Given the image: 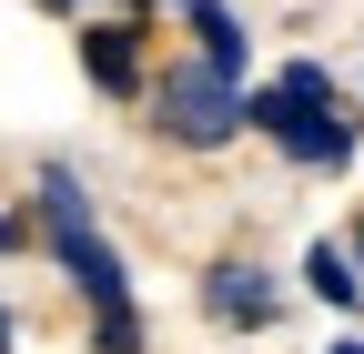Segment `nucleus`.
Masks as SVG:
<instances>
[{"mask_svg": "<svg viewBox=\"0 0 364 354\" xmlns=\"http://www.w3.org/2000/svg\"><path fill=\"white\" fill-rule=\"evenodd\" d=\"M193 304H203L213 334H273V324H284V274L253 263V253H213L203 284H193Z\"/></svg>", "mask_w": 364, "mask_h": 354, "instance_id": "20e7f679", "label": "nucleus"}, {"mask_svg": "<svg viewBox=\"0 0 364 354\" xmlns=\"http://www.w3.org/2000/svg\"><path fill=\"white\" fill-rule=\"evenodd\" d=\"M304 294L324 304V314H364V274H354V253H344V243H314V253H304Z\"/></svg>", "mask_w": 364, "mask_h": 354, "instance_id": "0eeeda50", "label": "nucleus"}, {"mask_svg": "<svg viewBox=\"0 0 364 354\" xmlns=\"http://www.w3.org/2000/svg\"><path fill=\"white\" fill-rule=\"evenodd\" d=\"M273 92H284V102H304V112H334V102H344L324 61H284V71H273Z\"/></svg>", "mask_w": 364, "mask_h": 354, "instance_id": "1a4fd4ad", "label": "nucleus"}, {"mask_svg": "<svg viewBox=\"0 0 364 354\" xmlns=\"http://www.w3.org/2000/svg\"><path fill=\"white\" fill-rule=\"evenodd\" d=\"M91 354H152V314H142V304H112V314H91Z\"/></svg>", "mask_w": 364, "mask_h": 354, "instance_id": "6e6552de", "label": "nucleus"}, {"mask_svg": "<svg viewBox=\"0 0 364 354\" xmlns=\"http://www.w3.org/2000/svg\"><path fill=\"white\" fill-rule=\"evenodd\" d=\"M324 354H364V334H334V344H324Z\"/></svg>", "mask_w": 364, "mask_h": 354, "instance_id": "4468645a", "label": "nucleus"}, {"mask_svg": "<svg viewBox=\"0 0 364 354\" xmlns=\"http://www.w3.org/2000/svg\"><path fill=\"white\" fill-rule=\"evenodd\" d=\"M152 132L182 142V152H223V142L243 132V81H223V71H203V61L152 71Z\"/></svg>", "mask_w": 364, "mask_h": 354, "instance_id": "f03ea898", "label": "nucleus"}, {"mask_svg": "<svg viewBox=\"0 0 364 354\" xmlns=\"http://www.w3.org/2000/svg\"><path fill=\"white\" fill-rule=\"evenodd\" d=\"M243 132H263L294 172H344L354 142H364V122H354L344 102H334V112H304V102L273 92V81H263V92H243Z\"/></svg>", "mask_w": 364, "mask_h": 354, "instance_id": "7ed1b4c3", "label": "nucleus"}, {"mask_svg": "<svg viewBox=\"0 0 364 354\" xmlns=\"http://www.w3.org/2000/svg\"><path fill=\"white\" fill-rule=\"evenodd\" d=\"M41 243V223H31V213H0V253H31Z\"/></svg>", "mask_w": 364, "mask_h": 354, "instance_id": "9d476101", "label": "nucleus"}, {"mask_svg": "<svg viewBox=\"0 0 364 354\" xmlns=\"http://www.w3.org/2000/svg\"><path fill=\"white\" fill-rule=\"evenodd\" d=\"M41 11H142V0H41Z\"/></svg>", "mask_w": 364, "mask_h": 354, "instance_id": "9b49d317", "label": "nucleus"}, {"mask_svg": "<svg viewBox=\"0 0 364 354\" xmlns=\"http://www.w3.org/2000/svg\"><path fill=\"white\" fill-rule=\"evenodd\" d=\"M182 31H193V61L203 71H223V81L253 71V31H243L233 0H182Z\"/></svg>", "mask_w": 364, "mask_h": 354, "instance_id": "423d86ee", "label": "nucleus"}, {"mask_svg": "<svg viewBox=\"0 0 364 354\" xmlns=\"http://www.w3.org/2000/svg\"><path fill=\"white\" fill-rule=\"evenodd\" d=\"M0 354H21V324H11V304H0Z\"/></svg>", "mask_w": 364, "mask_h": 354, "instance_id": "f8f14e48", "label": "nucleus"}, {"mask_svg": "<svg viewBox=\"0 0 364 354\" xmlns=\"http://www.w3.org/2000/svg\"><path fill=\"white\" fill-rule=\"evenodd\" d=\"M31 223H41L51 274L91 304V314H112V304H142V294H132L122 243L102 233V213H91V193H81V172H71V162H41V183H31Z\"/></svg>", "mask_w": 364, "mask_h": 354, "instance_id": "f257e3e1", "label": "nucleus"}, {"mask_svg": "<svg viewBox=\"0 0 364 354\" xmlns=\"http://www.w3.org/2000/svg\"><path fill=\"white\" fill-rule=\"evenodd\" d=\"M344 253H354V274H364V213H354V233H344Z\"/></svg>", "mask_w": 364, "mask_h": 354, "instance_id": "ddd939ff", "label": "nucleus"}, {"mask_svg": "<svg viewBox=\"0 0 364 354\" xmlns=\"http://www.w3.org/2000/svg\"><path fill=\"white\" fill-rule=\"evenodd\" d=\"M81 71L102 102H152V41H142V11H112L81 31Z\"/></svg>", "mask_w": 364, "mask_h": 354, "instance_id": "39448f33", "label": "nucleus"}]
</instances>
